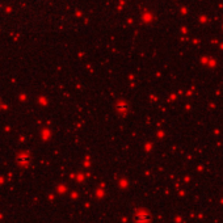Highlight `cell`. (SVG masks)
I'll list each match as a JSON object with an SVG mask.
<instances>
[{
    "mask_svg": "<svg viewBox=\"0 0 223 223\" xmlns=\"http://www.w3.org/2000/svg\"><path fill=\"white\" fill-rule=\"evenodd\" d=\"M135 221H137L138 223H146V222L150 221V215H148L147 213H144V211H141V213H138L137 215H135Z\"/></svg>",
    "mask_w": 223,
    "mask_h": 223,
    "instance_id": "1",
    "label": "cell"
},
{
    "mask_svg": "<svg viewBox=\"0 0 223 223\" xmlns=\"http://www.w3.org/2000/svg\"><path fill=\"white\" fill-rule=\"evenodd\" d=\"M117 109H118V110H126V109H128V105H126V104H118Z\"/></svg>",
    "mask_w": 223,
    "mask_h": 223,
    "instance_id": "2",
    "label": "cell"
}]
</instances>
